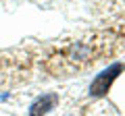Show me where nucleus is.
<instances>
[{
	"label": "nucleus",
	"mask_w": 125,
	"mask_h": 116,
	"mask_svg": "<svg viewBox=\"0 0 125 116\" xmlns=\"http://www.w3.org/2000/svg\"><path fill=\"white\" fill-rule=\"evenodd\" d=\"M123 71V64L121 62H113L111 66H106L100 75H96V79L92 81V85H90V95H94V98H100V95L108 93V89H111L113 81L119 77V73Z\"/></svg>",
	"instance_id": "f257e3e1"
},
{
	"label": "nucleus",
	"mask_w": 125,
	"mask_h": 116,
	"mask_svg": "<svg viewBox=\"0 0 125 116\" xmlns=\"http://www.w3.org/2000/svg\"><path fill=\"white\" fill-rule=\"evenodd\" d=\"M56 104H58V95L56 93H44L42 98H38L36 102L29 106V116H46Z\"/></svg>",
	"instance_id": "f03ea898"
}]
</instances>
